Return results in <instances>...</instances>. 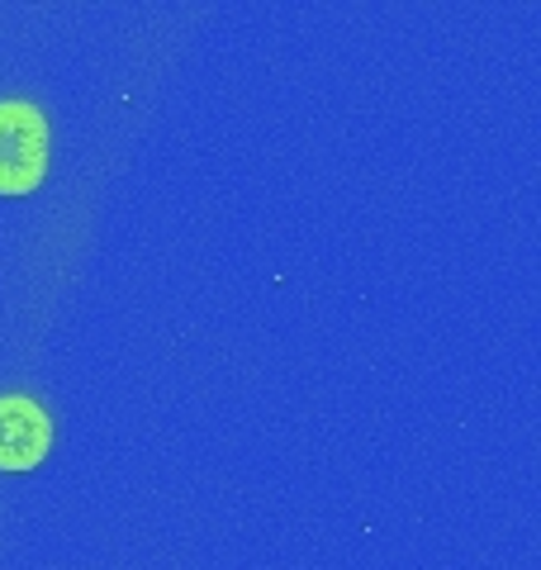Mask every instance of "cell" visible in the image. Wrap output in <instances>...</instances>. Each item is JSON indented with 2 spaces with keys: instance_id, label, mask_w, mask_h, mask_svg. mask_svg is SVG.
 Masks as SVG:
<instances>
[{
  "instance_id": "1",
  "label": "cell",
  "mask_w": 541,
  "mask_h": 570,
  "mask_svg": "<svg viewBox=\"0 0 541 570\" xmlns=\"http://www.w3.org/2000/svg\"><path fill=\"white\" fill-rule=\"evenodd\" d=\"M48 171V119L33 100H0V195H29Z\"/></svg>"
},
{
  "instance_id": "2",
  "label": "cell",
  "mask_w": 541,
  "mask_h": 570,
  "mask_svg": "<svg viewBox=\"0 0 541 570\" xmlns=\"http://www.w3.org/2000/svg\"><path fill=\"white\" fill-rule=\"evenodd\" d=\"M52 448V419L39 400L0 395V471H33Z\"/></svg>"
}]
</instances>
